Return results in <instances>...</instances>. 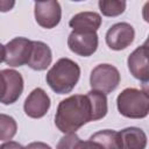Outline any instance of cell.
<instances>
[{
	"instance_id": "4",
	"label": "cell",
	"mask_w": 149,
	"mask_h": 149,
	"mask_svg": "<svg viewBox=\"0 0 149 149\" xmlns=\"http://www.w3.org/2000/svg\"><path fill=\"white\" fill-rule=\"evenodd\" d=\"M90 83L93 91L104 94L111 93L120 83V73L118 69L111 64H99L92 70Z\"/></svg>"
},
{
	"instance_id": "6",
	"label": "cell",
	"mask_w": 149,
	"mask_h": 149,
	"mask_svg": "<svg viewBox=\"0 0 149 149\" xmlns=\"http://www.w3.org/2000/svg\"><path fill=\"white\" fill-rule=\"evenodd\" d=\"M62 16V10L58 1H38L35 2V19L37 23L47 29L56 27Z\"/></svg>"
},
{
	"instance_id": "23",
	"label": "cell",
	"mask_w": 149,
	"mask_h": 149,
	"mask_svg": "<svg viewBox=\"0 0 149 149\" xmlns=\"http://www.w3.org/2000/svg\"><path fill=\"white\" fill-rule=\"evenodd\" d=\"M5 93H6V79H5L2 72L0 71V101L5 97Z\"/></svg>"
},
{
	"instance_id": "7",
	"label": "cell",
	"mask_w": 149,
	"mask_h": 149,
	"mask_svg": "<svg viewBox=\"0 0 149 149\" xmlns=\"http://www.w3.org/2000/svg\"><path fill=\"white\" fill-rule=\"evenodd\" d=\"M135 36L134 28L126 22L112 26L106 33V42L113 50H122L132 44Z\"/></svg>"
},
{
	"instance_id": "18",
	"label": "cell",
	"mask_w": 149,
	"mask_h": 149,
	"mask_svg": "<svg viewBox=\"0 0 149 149\" xmlns=\"http://www.w3.org/2000/svg\"><path fill=\"white\" fill-rule=\"evenodd\" d=\"M99 7L101 13L105 16H116L123 13L126 8V1H116V0H100Z\"/></svg>"
},
{
	"instance_id": "19",
	"label": "cell",
	"mask_w": 149,
	"mask_h": 149,
	"mask_svg": "<svg viewBox=\"0 0 149 149\" xmlns=\"http://www.w3.org/2000/svg\"><path fill=\"white\" fill-rule=\"evenodd\" d=\"M57 149H85V141H81L74 133H70L59 140Z\"/></svg>"
},
{
	"instance_id": "25",
	"label": "cell",
	"mask_w": 149,
	"mask_h": 149,
	"mask_svg": "<svg viewBox=\"0 0 149 149\" xmlns=\"http://www.w3.org/2000/svg\"><path fill=\"white\" fill-rule=\"evenodd\" d=\"M5 55H6V52H5V47L0 43V63H1L2 61H5Z\"/></svg>"
},
{
	"instance_id": "20",
	"label": "cell",
	"mask_w": 149,
	"mask_h": 149,
	"mask_svg": "<svg viewBox=\"0 0 149 149\" xmlns=\"http://www.w3.org/2000/svg\"><path fill=\"white\" fill-rule=\"evenodd\" d=\"M0 149H24L21 144H19L17 142H14V141H8L3 144L0 146Z\"/></svg>"
},
{
	"instance_id": "22",
	"label": "cell",
	"mask_w": 149,
	"mask_h": 149,
	"mask_svg": "<svg viewBox=\"0 0 149 149\" xmlns=\"http://www.w3.org/2000/svg\"><path fill=\"white\" fill-rule=\"evenodd\" d=\"M15 2L14 1H6V0H0V12H8L14 7Z\"/></svg>"
},
{
	"instance_id": "15",
	"label": "cell",
	"mask_w": 149,
	"mask_h": 149,
	"mask_svg": "<svg viewBox=\"0 0 149 149\" xmlns=\"http://www.w3.org/2000/svg\"><path fill=\"white\" fill-rule=\"evenodd\" d=\"M86 95H87L90 104H91L93 121L102 119L107 113V98H106V95L101 92H98V91H90Z\"/></svg>"
},
{
	"instance_id": "1",
	"label": "cell",
	"mask_w": 149,
	"mask_h": 149,
	"mask_svg": "<svg viewBox=\"0 0 149 149\" xmlns=\"http://www.w3.org/2000/svg\"><path fill=\"white\" fill-rule=\"evenodd\" d=\"M88 121H93V114L87 95L74 94L59 102L55 123L62 133H74Z\"/></svg>"
},
{
	"instance_id": "8",
	"label": "cell",
	"mask_w": 149,
	"mask_h": 149,
	"mask_svg": "<svg viewBox=\"0 0 149 149\" xmlns=\"http://www.w3.org/2000/svg\"><path fill=\"white\" fill-rule=\"evenodd\" d=\"M70 50L79 56H91L98 48L97 33H76L72 31L68 38Z\"/></svg>"
},
{
	"instance_id": "16",
	"label": "cell",
	"mask_w": 149,
	"mask_h": 149,
	"mask_svg": "<svg viewBox=\"0 0 149 149\" xmlns=\"http://www.w3.org/2000/svg\"><path fill=\"white\" fill-rule=\"evenodd\" d=\"M90 140L98 142L105 149H120V137L119 132H114L111 129L100 130L93 134Z\"/></svg>"
},
{
	"instance_id": "9",
	"label": "cell",
	"mask_w": 149,
	"mask_h": 149,
	"mask_svg": "<svg viewBox=\"0 0 149 149\" xmlns=\"http://www.w3.org/2000/svg\"><path fill=\"white\" fill-rule=\"evenodd\" d=\"M128 68L130 73L147 83L149 79V65H148V43L135 49L128 57Z\"/></svg>"
},
{
	"instance_id": "2",
	"label": "cell",
	"mask_w": 149,
	"mask_h": 149,
	"mask_svg": "<svg viewBox=\"0 0 149 149\" xmlns=\"http://www.w3.org/2000/svg\"><path fill=\"white\" fill-rule=\"evenodd\" d=\"M80 76L77 63L69 58H61L47 73V83L58 94L69 93L76 86Z\"/></svg>"
},
{
	"instance_id": "11",
	"label": "cell",
	"mask_w": 149,
	"mask_h": 149,
	"mask_svg": "<svg viewBox=\"0 0 149 149\" xmlns=\"http://www.w3.org/2000/svg\"><path fill=\"white\" fill-rule=\"evenodd\" d=\"M1 72L6 79V93L0 102L5 105H10L15 102L21 95L23 91V79L22 76L15 70L6 69Z\"/></svg>"
},
{
	"instance_id": "17",
	"label": "cell",
	"mask_w": 149,
	"mask_h": 149,
	"mask_svg": "<svg viewBox=\"0 0 149 149\" xmlns=\"http://www.w3.org/2000/svg\"><path fill=\"white\" fill-rule=\"evenodd\" d=\"M16 122L12 116L7 114H0V140H12L16 134Z\"/></svg>"
},
{
	"instance_id": "10",
	"label": "cell",
	"mask_w": 149,
	"mask_h": 149,
	"mask_svg": "<svg viewBox=\"0 0 149 149\" xmlns=\"http://www.w3.org/2000/svg\"><path fill=\"white\" fill-rule=\"evenodd\" d=\"M24 112L28 116L38 119L47 114L50 107V98L42 88H35L24 101Z\"/></svg>"
},
{
	"instance_id": "13",
	"label": "cell",
	"mask_w": 149,
	"mask_h": 149,
	"mask_svg": "<svg viewBox=\"0 0 149 149\" xmlns=\"http://www.w3.org/2000/svg\"><path fill=\"white\" fill-rule=\"evenodd\" d=\"M51 59H52V56H51L50 48L43 42L33 41L30 57L27 63L28 66H30L34 70L42 71L50 65Z\"/></svg>"
},
{
	"instance_id": "3",
	"label": "cell",
	"mask_w": 149,
	"mask_h": 149,
	"mask_svg": "<svg viewBox=\"0 0 149 149\" xmlns=\"http://www.w3.org/2000/svg\"><path fill=\"white\" fill-rule=\"evenodd\" d=\"M118 109L126 116L132 119L146 118L149 112V95L147 91L136 88H126L118 95Z\"/></svg>"
},
{
	"instance_id": "12",
	"label": "cell",
	"mask_w": 149,
	"mask_h": 149,
	"mask_svg": "<svg viewBox=\"0 0 149 149\" xmlns=\"http://www.w3.org/2000/svg\"><path fill=\"white\" fill-rule=\"evenodd\" d=\"M69 24L76 33H95L101 24V17L95 12H81L76 14Z\"/></svg>"
},
{
	"instance_id": "24",
	"label": "cell",
	"mask_w": 149,
	"mask_h": 149,
	"mask_svg": "<svg viewBox=\"0 0 149 149\" xmlns=\"http://www.w3.org/2000/svg\"><path fill=\"white\" fill-rule=\"evenodd\" d=\"M85 149H105V148L100 146L98 142L88 140V141H85Z\"/></svg>"
},
{
	"instance_id": "21",
	"label": "cell",
	"mask_w": 149,
	"mask_h": 149,
	"mask_svg": "<svg viewBox=\"0 0 149 149\" xmlns=\"http://www.w3.org/2000/svg\"><path fill=\"white\" fill-rule=\"evenodd\" d=\"M24 149H51V147L43 142H33V143L28 144Z\"/></svg>"
},
{
	"instance_id": "14",
	"label": "cell",
	"mask_w": 149,
	"mask_h": 149,
	"mask_svg": "<svg viewBox=\"0 0 149 149\" xmlns=\"http://www.w3.org/2000/svg\"><path fill=\"white\" fill-rule=\"evenodd\" d=\"M120 149H144L147 136L144 132L136 127H129L119 132Z\"/></svg>"
},
{
	"instance_id": "5",
	"label": "cell",
	"mask_w": 149,
	"mask_h": 149,
	"mask_svg": "<svg viewBox=\"0 0 149 149\" xmlns=\"http://www.w3.org/2000/svg\"><path fill=\"white\" fill-rule=\"evenodd\" d=\"M33 41L24 37H15L5 45V62L9 66L27 64L31 52Z\"/></svg>"
}]
</instances>
